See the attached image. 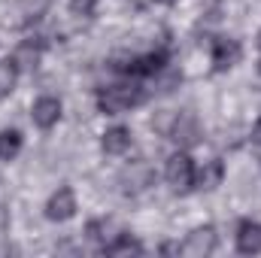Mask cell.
<instances>
[{"label": "cell", "mask_w": 261, "mask_h": 258, "mask_svg": "<svg viewBox=\"0 0 261 258\" xmlns=\"http://www.w3.org/2000/svg\"><path fill=\"white\" fill-rule=\"evenodd\" d=\"M237 61H240V43L237 40H231V37L213 40V64H216V70H231Z\"/></svg>", "instance_id": "6"}, {"label": "cell", "mask_w": 261, "mask_h": 258, "mask_svg": "<svg viewBox=\"0 0 261 258\" xmlns=\"http://www.w3.org/2000/svg\"><path fill=\"white\" fill-rule=\"evenodd\" d=\"M31 116H34V125L43 131L55 128L58 125V119H61V100L58 97H40V100H34V110H31Z\"/></svg>", "instance_id": "5"}, {"label": "cell", "mask_w": 261, "mask_h": 258, "mask_svg": "<svg viewBox=\"0 0 261 258\" xmlns=\"http://www.w3.org/2000/svg\"><path fill=\"white\" fill-rule=\"evenodd\" d=\"M94 6H97V0H70L73 15H91V12H94Z\"/></svg>", "instance_id": "16"}, {"label": "cell", "mask_w": 261, "mask_h": 258, "mask_svg": "<svg viewBox=\"0 0 261 258\" xmlns=\"http://www.w3.org/2000/svg\"><path fill=\"white\" fill-rule=\"evenodd\" d=\"M18 149H21V134L18 131H0V158L9 161L18 155Z\"/></svg>", "instance_id": "13"}, {"label": "cell", "mask_w": 261, "mask_h": 258, "mask_svg": "<svg viewBox=\"0 0 261 258\" xmlns=\"http://www.w3.org/2000/svg\"><path fill=\"white\" fill-rule=\"evenodd\" d=\"M219 179H222V164H219V161H210L200 173H195V183L200 189H216Z\"/></svg>", "instance_id": "14"}, {"label": "cell", "mask_w": 261, "mask_h": 258, "mask_svg": "<svg viewBox=\"0 0 261 258\" xmlns=\"http://www.w3.org/2000/svg\"><path fill=\"white\" fill-rule=\"evenodd\" d=\"M12 61L18 70H34L37 61H40V46L34 43V40H28V43H21L18 49H15V55H12Z\"/></svg>", "instance_id": "11"}, {"label": "cell", "mask_w": 261, "mask_h": 258, "mask_svg": "<svg viewBox=\"0 0 261 258\" xmlns=\"http://www.w3.org/2000/svg\"><path fill=\"white\" fill-rule=\"evenodd\" d=\"M122 234H125V228H122V225H116L113 219H103V222H91V225H88V237L100 240V243H103V249H107L110 243H116Z\"/></svg>", "instance_id": "10"}, {"label": "cell", "mask_w": 261, "mask_h": 258, "mask_svg": "<svg viewBox=\"0 0 261 258\" xmlns=\"http://www.w3.org/2000/svg\"><path fill=\"white\" fill-rule=\"evenodd\" d=\"M195 161H192V155L189 152H176V155H170L167 158V167H164V176H167V183H170V189L173 192H189L192 186H195Z\"/></svg>", "instance_id": "2"}, {"label": "cell", "mask_w": 261, "mask_h": 258, "mask_svg": "<svg viewBox=\"0 0 261 258\" xmlns=\"http://www.w3.org/2000/svg\"><path fill=\"white\" fill-rule=\"evenodd\" d=\"M237 252L243 255H255L261 252V225L258 222H243L237 231Z\"/></svg>", "instance_id": "7"}, {"label": "cell", "mask_w": 261, "mask_h": 258, "mask_svg": "<svg viewBox=\"0 0 261 258\" xmlns=\"http://www.w3.org/2000/svg\"><path fill=\"white\" fill-rule=\"evenodd\" d=\"M167 137H173L176 143H182V146H195L197 137H200V131H197V122L192 116H176V122H173V128Z\"/></svg>", "instance_id": "9"}, {"label": "cell", "mask_w": 261, "mask_h": 258, "mask_svg": "<svg viewBox=\"0 0 261 258\" xmlns=\"http://www.w3.org/2000/svg\"><path fill=\"white\" fill-rule=\"evenodd\" d=\"M258 49H261V31H258Z\"/></svg>", "instance_id": "19"}, {"label": "cell", "mask_w": 261, "mask_h": 258, "mask_svg": "<svg viewBox=\"0 0 261 258\" xmlns=\"http://www.w3.org/2000/svg\"><path fill=\"white\" fill-rule=\"evenodd\" d=\"M161 3H167V6H170V3H176V0H161Z\"/></svg>", "instance_id": "18"}, {"label": "cell", "mask_w": 261, "mask_h": 258, "mask_svg": "<svg viewBox=\"0 0 261 258\" xmlns=\"http://www.w3.org/2000/svg\"><path fill=\"white\" fill-rule=\"evenodd\" d=\"M107 252H110V255H140V252H143V246H140L137 240H130L128 231H125L116 243H110V246H107Z\"/></svg>", "instance_id": "15"}, {"label": "cell", "mask_w": 261, "mask_h": 258, "mask_svg": "<svg viewBox=\"0 0 261 258\" xmlns=\"http://www.w3.org/2000/svg\"><path fill=\"white\" fill-rule=\"evenodd\" d=\"M100 146H103V152H107V155H125V152L130 149V131L122 128V125L107 128V131H103Z\"/></svg>", "instance_id": "8"}, {"label": "cell", "mask_w": 261, "mask_h": 258, "mask_svg": "<svg viewBox=\"0 0 261 258\" xmlns=\"http://www.w3.org/2000/svg\"><path fill=\"white\" fill-rule=\"evenodd\" d=\"M140 100H143V91L137 82H116V85L100 88V94H97V107L107 116H119L130 107H137Z\"/></svg>", "instance_id": "1"}, {"label": "cell", "mask_w": 261, "mask_h": 258, "mask_svg": "<svg viewBox=\"0 0 261 258\" xmlns=\"http://www.w3.org/2000/svg\"><path fill=\"white\" fill-rule=\"evenodd\" d=\"M252 143H255V146H261V119L255 122V128H252Z\"/></svg>", "instance_id": "17"}, {"label": "cell", "mask_w": 261, "mask_h": 258, "mask_svg": "<svg viewBox=\"0 0 261 258\" xmlns=\"http://www.w3.org/2000/svg\"><path fill=\"white\" fill-rule=\"evenodd\" d=\"M213 249H216V231H213L210 225L189 231V237H186L182 246H179V252L189 255V258H203V255H210Z\"/></svg>", "instance_id": "3"}, {"label": "cell", "mask_w": 261, "mask_h": 258, "mask_svg": "<svg viewBox=\"0 0 261 258\" xmlns=\"http://www.w3.org/2000/svg\"><path fill=\"white\" fill-rule=\"evenodd\" d=\"M73 213H76V194H73L70 186H61L58 192L49 197L46 216H49L52 222H67V219H73Z\"/></svg>", "instance_id": "4"}, {"label": "cell", "mask_w": 261, "mask_h": 258, "mask_svg": "<svg viewBox=\"0 0 261 258\" xmlns=\"http://www.w3.org/2000/svg\"><path fill=\"white\" fill-rule=\"evenodd\" d=\"M15 79H18V67H15V61H9V58H6V61H0V100L12 94Z\"/></svg>", "instance_id": "12"}]
</instances>
